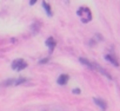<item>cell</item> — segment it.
<instances>
[{
    "label": "cell",
    "instance_id": "cell-1",
    "mask_svg": "<svg viewBox=\"0 0 120 111\" xmlns=\"http://www.w3.org/2000/svg\"><path fill=\"white\" fill-rule=\"evenodd\" d=\"M77 13H78V16L81 18V21L85 23V24L92 20V13H91V10H90L88 7L82 6V7H80V8L77 11Z\"/></svg>",
    "mask_w": 120,
    "mask_h": 111
},
{
    "label": "cell",
    "instance_id": "cell-2",
    "mask_svg": "<svg viewBox=\"0 0 120 111\" xmlns=\"http://www.w3.org/2000/svg\"><path fill=\"white\" fill-rule=\"evenodd\" d=\"M11 67L14 71H21V70H24V69L27 67V63L24 59H15V60H13Z\"/></svg>",
    "mask_w": 120,
    "mask_h": 111
},
{
    "label": "cell",
    "instance_id": "cell-3",
    "mask_svg": "<svg viewBox=\"0 0 120 111\" xmlns=\"http://www.w3.org/2000/svg\"><path fill=\"white\" fill-rule=\"evenodd\" d=\"M55 45H56V41L54 40V38H53V37H48V38L46 39V46L48 47V50H49V53H52V52L54 51V47H55Z\"/></svg>",
    "mask_w": 120,
    "mask_h": 111
},
{
    "label": "cell",
    "instance_id": "cell-4",
    "mask_svg": "<svg viewBox=\"0 0 120 111\" xmlns=\"http://www.w3.org/2000/svg\"><path fill=\"white\" fill-rule=\"evenodd\" d=\"M93 70H95V71H98V72H100L101 75H104L105 77H107L108 79H112V77H111V75L108 73V72H106L100 65H98V64H95V63H93Z\"/></svg>",
    "mask_w": 120,
    "mask_h": 111
},
{
    "label": "cell",
    "instance_id": "cell-5",
    "mask_svg": "<svg viewBox=\"0 0 120 111\" xmlns=\"http://www.w3.org/2000/svg\"><path fill=\"white\" fill-rule=\"evenodd\" d=\"M68 79H70V77L67 75H60L58 77V79H56V83L59 85H66L68 83Z\"/></svg>",
    "mask_w": 120,
    "mask_h": 111
},
{
    "label": "cell",
    "instance_id": "cell-6",
    "mask_svg": "<svg viewBox=\"0 0 120 111\" xmlns=\"http://www.w3.org/2000/svg\"><path fill=\"white\" fill-rule=\"evenodd\" d=\"M93 102L101 109V110H106L107 109V104H106V102L105 100H102L101 98H93Z\"/></svg>",
    "mask_w": 120,
    "mask_h": 111
},
{
    "label": "cell",
    "instance_id": "cell-7",
    "mask_svg": "<svg viewBox=\"0 0 120 111\" xmlns=\"http://www.w3.org/2000/svg\"><path fill=\"white\" fill-rule=\"evenodd\" d=\"M105 59L108 62V63H111L113 66H115V67H118L119 66V63H118V60L113 57V56H111V54H106L105 56Z\"/></svg>",
    "mask_w": 120,
    "mask_h": 111
},
{
    "label": "cell",
    "instance_id": "cell-8",
    "mask_svg": "<svg viewBox=\"0 0 120 111\" xmlns=\"http://www.w3.org/2000/svg\"><path fill=\"white\" fill-rule=\"evenodd\" d=\"M42 7H44V10H45V12H46V14H47L48 17H52V16H53V12H52V8H51L49 4H47L45 0L42 1Z\"/></svg>",
    "mask_w": 120,
    "mask_h": 111
},
{
    "label": "cell",
    "instance_id": "cell-9",
    "mask_svg": "<svg viewBox=\"0 0 120 111\" xmlns=\"http://www.w3.org/2000/svg\"><path fill=\"white\" fill-rule=\"evenodd\" d=\"M79 62L82 64V65H85V66H87L88 69H91V70H93V63H91L88 59H86V58H79Z\"/></svg>",
    "mask_w": 120,
    "mask_h": 111
},
{
    "label": "cell",
    "instance_id": "cell-10",
    "mask_svg": "<svg viewBox=\"0 0 120 111\" xmlns=\"http://www.w3.org/2000/svg\"><path fill=\"white\" fill-rule=\"evenodd\" d=\"M27 79L26 78H18V79H14V85H20L22 83H25Z\"/></svg>",
    "mask_w": 120,
    "mask_h": 111
},
{
    "label": "cell",
    "instance_id": "cell-11",
    "mask_svg": "<svg viewBox=\"0 0 120 111\" xmlns=\"http://www.w3.org/2000/svg\"><path fill=\"white\" fill-rule=\"evenodd\" d=\"M48 58H42L41 60H39V64H46V63H48Z\"/></svg>",
    "mask_w": 120,
    "mask_h": 111
},
{
    "label": "cell",
    "instance_id": "cell-12",
    "mask_svg": "<svg viewBox=\"0 0 120 111\" xmlns=\"http://www.w3.org/2000/svg\"><path fill=\"white\" fill-rule=\"evenodd\" d=\"M37 1H38V0H30V5H31V6H33Z\"/></svg>",
    "mask_w": 120,
    "mask_h": 111
},
{
    "label": "cell",
    "instance_id": "cell-13",
    "mask_svg": "<svg viewBox=\"0 0 120 111\" xmlns=\"http://www.w3.org/2000/svg\"><path fill=\"white\" fill-rule=\"evenodd\" d=\"M73 93H77V95H79V93H80V90H79V89H74V90H73Z\"/></svg>",
    "mask_w": 120,
    "mask_h": 111
},
{
    "label": "cell",
    "instance_id": "cell-14",
    "mask_svg": "<svg viewBox=\"0 0 120 111\" xmlns=\"http://www.w3.org/2000/svg\"><path fill=\"white\" fill-rule=\"evenodd\" d=\"M67 1H68V0H67Z\"/></svg>",
    "mask_w": 120,
    "mask_h": 111
}]
</instances>
